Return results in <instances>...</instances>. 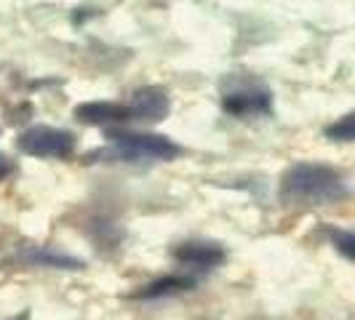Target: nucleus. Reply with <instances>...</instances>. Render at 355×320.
Returning a JSON list of instances; mask_svg holds the SVG:
<instances>
[{
	"label": "nucleus",
	"mask_w": 355,
	"mask_h": 320,
	"mask_svg": "<svg viewBox=\"0 0 355 320\" xmlns=\"http://www.w3.org/2000/svg\"><path fill=\"white\" fill-rule=\"evenodd\" d=\"M347 195H350V181L345 179V174L329 163H313V160H300L288 166L278 184L281 203L300 208L331 206Z\"/></svg>",
	"instance_id": "nucleus-1"
},
{
	"label": "nucleus",
	"mask_w": 355,
	"mask_h": 320,
	"mask_svg": "<svg viewBox=\"0 0 355 320\" xmlns=\"http://www.w3.org/2000/svg\"><path fill=\"white\" fill-rule=\"evenodd\" d=\"M107 139H110V147L91 155L125 160V163H158V160H177L182 155V147L163 134L107 128Z\"/></svg>",
	"instance_id": "nucleus-2"
},
{
	"label": "nucleus",
	"mask_w": 355,
	"mask_h": 320,
	"mask_svg": "<svg viewBox=\"0 0 355 320\" xmlns=\"http://www.w3.org/2000/svg\"><path fill=\"white\" fill-rule=\"evenodd\" d=\"M222 109L238 121L265 118L272 112V91L257 78L227 75L222 80Z\"/></svg>",
	"instance_id": "nucleus-3"
},
{
	"label": "nucleus",
	"mask_w": 355,
	"mask_h": 320,
	"mask_svg": "<svg viewBox=\"0 0 355 320\" xmlns=\"http://www.w3.org/2000/svg\"><path fill=\"white\" fill-rule=\"evenodd\" d=\"M78 147V136L67 128L53 125H30L17 136V150L21 155L40 160H67Z\"/></svg>",
	"instance_id": "nucleus-4"
},
{
	"label": "nucleus",
	"mask_w": 355,
	"mask_h": 320,
	"mask_svg": "<svg viewBox=\"0 0 355 320\" xmlns=\"http://www.w3.org/2000/svg\"><path fill=\"white\" fill-rule=\"evenodd\" d=\"M128 112H131V121L160 123L171 112V96H168V91L160 89V86H142V89H137L131 94Z\"/></svg>",
	"instance_id": "nucleus-5"
},
{
	"label": "nucleus",
	"mask_w": 355,
	"mask_h": 320,
	"mask_svg": "<svg viewBox=\"0 0 355 320\" xmlns=\"http://www.w3.org/2000/svg\"><path fill=\"white\" fill-rule=\"evenodd\" d=\"M174 259L184 267H196V269H214V267L225 265L227 251L214 240H187L179 243L174 249Z\"/></svg>",
	"instance_id": "nucleus-6"
},
{
	"label": "nucleus",
	"mask_w": 355,
	"mask_h": 320,
	"mask_svg": "<svg viewBox=\"0 0 355 320\" xmlns=\"http://www.w3.org/2000/svg\"><path fill=\"white\" fill-rule=\"evenodd\" d=\"M75 121L86 125H115V123H125L131 121V112H128V105H121V102H83L72 109Z\"/></svg>",
	"instance_id": "nucleus-7"
},
{
	"label": "nucleus",
	"mask_w": 355,
	"mask_h": 320,
	"mask_svg": "<svg viewBox=\"0 0 355 320\" xmlns=\"http://www.w3.org/2000/svg\"><path fill=\"white\" fill-rule=\"evenodd\" d=\"M193 285H196V278H190V275H166V278L147 283L142 291H137L134 299H163V296H174V294H182V291H190Z\"/></svg>",
	"instance_id": "nucleus-8"
},
{
	"label": "nucleus",
	"mask_w": 355,
	"mask_h": 320,
	"mask_svg": "<svg viewBox=\"0 0 355 320\" xmlns=\"http://www.w3.org/2000/svg\"><path fill=\"white\" fill-rule=\"evenodd\" d=\"M323 136L331 142H355V109L337 118L334 123H329L323 128Z\"/></svg>",
	"instance_id": "nucleus-9"
},
{
	"label": "nucleus",
	"mask_w": 355,
	"mask_h": 320,
	"mask_svg": "<svg viewBox=\"0 0 355 320\" xmlns=\"http://www.w3.org/2000/svg\"><path fill=\"white\" fill-rule=\"evenodd\" d=\"M30 262L33 265L64 267V269H80L83 267V262H78L72 256H64V254H53V251H35V254H30Z\"/></svg>",
	"instance_id": "nucleus-10"
},
{
	"label": "nucleus",
	"mask_w": 355,
	"mask_h": 320,
	"mask_svg": "<svg viewBox=\"0 0 355 320\" xmlns=\"http://www.w3.org/2000/svg\"><path fill=\"white\" fill-rule=\"evenodd\" d=\"M329 238H331V246H334L342 256H347V259H353L355 262V232L331 230L329 232Z\"/></svg>",
	"instance_id": "nucleus-11"
},
{
	"label": "nucleus",
	"mask_w": 355,
	"mask_h": 320,
	"mask_svg": "<svg viewBox=\"0 0 355 320\" xmlns=\"http://www.w3.org/2000/svg\"><path fill=\"white\" fill-rule=\"evenodd\" d=\"M14 171H17V163L8 158L6 152H0V181H6Z\"/></svg>",
	"instance_id": "nucleus-12"
},
{
	"label": "nucleus",
	"mask_w": 355,
	"mask_h": 320,
	"mask_svg": "<svg viewBox=\"0 0 355 320\" xmlns=\"http://www.w3.org/2000/svg\"><path fill=\"white\" fill-rule=\"evenodd\" d=\"M30 318V315H27V312H24V315H19V318H14V320H27Z\"/></svg>",
	"instance_id": "nucleus-13"
},
{
	"label": "nucleus",
	"mask_w": 355,
	"mask_h": 320,
	"mask_svg": "<svg viewBox=\"0 0 355 320\" xmlns=\"http://www.w3.org/2000/svg\"><path fill=\"white\" fill-rule=\"evenodd\" d=\"M0 134H3V125H0Z\"/></svg>",
	"instance_id": "nucleus-14"
}]
</instances>
